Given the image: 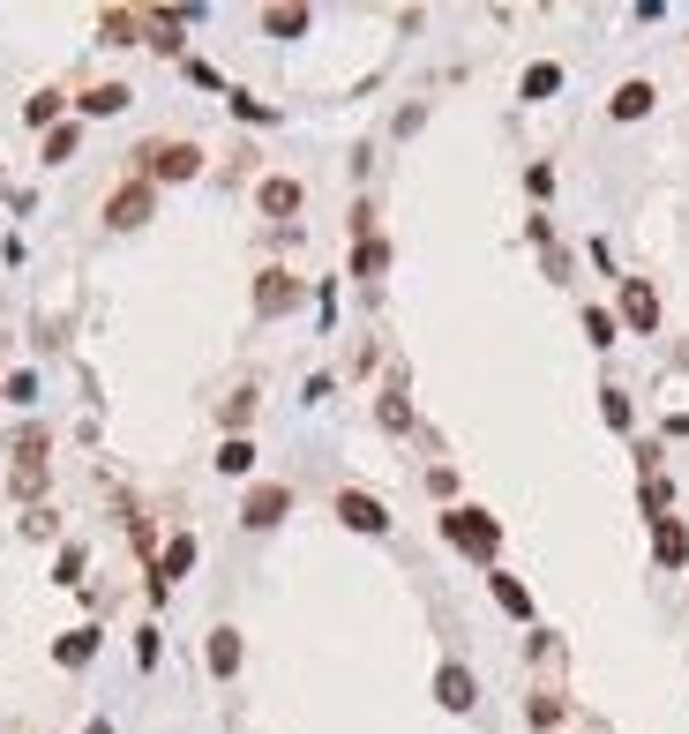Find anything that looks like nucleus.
Here are the masks:
<instances>
[{"mask_svg":"<svg viewBox=\"0 0 689 734\" xmlns=\"http://www.w3.org/2000/svg\"><path fill=\"white\" fill-rule=\"evenodd\" d=\"M375 420H383L389 434H413V397H405V389H383V405H375Z\"/></svg>","mask_w":689,"mask_h":734,"instance_id":"nucleus-24","label":"nucleus"},{"mask_svg":"<svg viewBox=\"0 0 689 734\" xmlns=\"http://www.w3.org/2000/svg\"><path fill=\"white\" fill-rule=\"evenodd\" d=\"M524 720H532L540 734H555L562 720H569V697H562V690H532V697H524Z\"/></svg>","mask_w":689,"mask_h":734,"instance_id":"nucleus-16","label":"nucleus"},{"mask_svg":"<svg viewBox=\"0 0 689 734\" xmlns=\"http://www.w3.org/2000/svg\"><path fill=\"white\" fill-rule=\"evenodd\" d=\"M389 270V240L375 233H352V278H383Z\"/></svg>","mask_w":689,"mask_h":734,"instance_id":"nucleus-17","label":"nucleus"},{"mask_svg":"<svg viewBox=\"0 0 689 734\" xmlns=\"http://www.w3.org/2000/svg\"><path fill=\"white\" fill-rule=\"evenodd\" d=\"M293 307H301V278L270 262V270L256 278V315H293Z\"/></svg>","mask_w":689,"mask_h":734,"instance_id":"nucleus-8","label":"nucleus"},{"mask_svg":"<svg viewBox=\"0 0 689 734\" xmlns=\"http://www.w3.org/2000/svg\"><path fill=\"white\" fill-rule=\"evenodd\" d=\"M301 203H307V188L293 173H262L256 180V211L262 217H278V225H285V217H301Z\"/></svg>","mask_w":689,"mask_h":734,"instance_id":"nucleus-7","label":"nucleus"},{"mask_svg":"<svg viewBox=\"0 0 689 734\" xmlns=\"http://www.w3.org/2000/svg\"><path fill=\"white\" fill-rule=\"evenodd\" d=\"M562 90V68L555 60H532V68H524V83H517V98H532V105H540V98H555Z\"/></svg>","mask_w":689,"mask_h":734,"instance_id":"nucleus-22","label":"nucleus"},{"mask_svg":"<svg viewBox=\"0 0 689 734\" xmlns=\"http://www.w3.org/2000/svg\"><path fill=\"white\" fill-rule=\"evenodd\" d=\"M15 458H45V428H23V434H15Z\"/></svg>","mask_w":689,"mask_h":734,"instance_id":"nucleus-33","label":"nucleus"},{"mask_svg":"<svg viewBox=\"0 0 689 734\" xmlns=\"http://www.w3.org/2000/svg\"><path fill=\"white\" fill-rule=\"evenodd\" d=\"M614 330H622V323H614L607 307H585V338H592V346H614Z\"/></svg>","mask_w":689,"mask_h":734,"instance_id":"nucleus-28","label":"nucleus"},{"mask_svg":"<svg viewBox=\"0 0 689 734\" xmlns=\"http://www.w3.org/2000/svg\"><path fill=\"white\" fill-rule=\"evenodd\" d=\"M285 510H293V487H285V479H262V487H248V495H240V524H248V532L285 524Z\"/></svg>","mask_w":689,"mask_h":734,"instance_id":"nucleus-5","label":"nucleus"},{"mask_svg":"<svg viewBox=\"0 0 689 734\" xmlns=\"http://www.w3.org/2000/svg\"><path fill=\"white\" fill-rule=\"evenodd\" d=\"M307 23H315L307 8H262V31L270 38H307Z\"/></svg>","mask_w":689,"mask_h":734,"instance_id":"nucleus-23","label":"nucleus"},{"mask_svg":"<svg viewBox=\"0 0 689 734\" xmlns=\"http://www.w3.org/2000/svg\"><path fill=\"white\" fill-rule=\"evenodd\" d=\"M487 592H495V607H502V614H510V622H532V592H524V585H517L510 569H495V577H487Z\"/></svg>","mask_w":689,"mask_h":734,"instance_id":"nucleus-15","label":"nucleus"},{"mask_svg":"<svg viewBox=\"0 0 689 734\" xmlns=\"http://www.w3.org/2000/svg\"><path fill=\"white\" fill-rule=\"evenodd\" d=\"M98 637H105V630H68V637H60V645H53V659H60V667H90V659H98Z\"/></svg>","mask_w":689,"mask_h":734,"instance_id":"nucleus-19","label":"nucleus"},{"mask_svg":"<svg viewBox=\"0 0 689 734\" xmlns=\"http://www.w3.org/2000/svg\"><path fill=\"white\" fill-rule=\"evenodd\" d=\"M652 105H659V90H652L645 76H630V83H622L614 98H607V113H614V121H645Z\"/></svg>","mask_w":689,"mask_h":734,"instance_id":"nucleus-13","label":"nucleus"},{"mask_svg":"<svg viewBox=\"0 0 689 734\" xmlns=\"http://www.w3.org/2000/svg\"><path fill=\"white\" fill-rule=\"evenodd\" d=\"M195 173H203V143H188V135H158L135 150V180H150V188H180Z\"/></svg>","mask_w":689,"mask_h":734,"instance_id":"nucleus-1","label":"nucleus"},{"mask_svg":"<svg viewBox=\"0 0 689 734\" xmlns=\"http://www.w3.org/2000/svg\"><path fill=\"white\" fill-rule=\"evenodd\" d=\"M434 697H442V712H473V704H479V682H473V667L442 659V667H434Z\"/></svg>","mask_w":689,"mask_h":734,"instance_id":"nucleus-9","label":"nucleus"},{"mask_svg":"<svg viewBox=\"0 0 689 734\" xmlns=\"http://www.w3.org/2000/svg\"><path fill=\"white\" fill-rule=\"evenodd\" d=\"M128 98H135L128 83H90V90H83V121H105V113H121Z\"/></svg>","mask_w":689,"mask_h":734,"instance_id":"nucleus-21","label":"nucleus"},{"mask_svg":"<svg viewBox=\"0 0 689 734\" xmlns=\"http://www.w3.org/2000/svg\"><path fill=\"white\" fill-rule=\"evenodd\" d=\"M614 301H622V323H630L637 338L659 330V285H652V278H622V293H614Z\"/></svg>","mask_w":689,"mask_h":734,"instance_id":"nucleus-6","label":"nucleus"},{"mask_svg":"<svg viewBox=\"0 0 689 734\" xmlns=\"http://www.w3.org/2000/svg\"><path fill=\"white\" fill-rule=\"evenodd\" d=\"M248 420H256V383H240L225 405H217V428L225 434H248Z\"/></svg>","mask_w":689,"mask_h":734,"instance_id":"nucleus-20","label":"nucleus"},{"mask_svg":"<svg viewBox=\"0 0 689 734\" xmlns=\"http://www.w3.org/2000/svg\"><path fill=\"white\" fill-rule=\"evenodd\" d=\"M217 473L248 479V473H256V442H248V434H225V442H217Z\"/></svg>","mask_w":689,"mask_h":734,"instance_id":"nucleus-18","label":"nucleus"},{"mask_svg":"<svg viewBox=\"0 0 689 734\" xmlns=\"http://www.w3.org/2000/svg\"><path fill=\"white\" fill-rule=\"evenodd\" d=\"M158 652H166L158 645V630H135V667H158Z\"/></svg>","mask_w":689,"mask_h":734,"instance_id":"nucleus-32","label":"nucleus"},{"mask_svg":"<svg viewBox=\"0 0 689 734\" xmlns=\"http://www.w3.org/2000/svg\"><path fill=\"white\" fill-rule=\"evenodd\" d=\"M150 211H158V188H150V180H121V188L105 195V225H113V233L150 225Z\"/></svg>","mask_w":689,"mask_h":734,"instance_id":"nucleus-3","label":"nucleus"},{"mask_svg":"<svg viewBox=\"0 0 689 734\" xmlns=\"http://www.w3.org/2000/svg\"><path fill=\"white\" fill-rule=\"evenodd\" d=\"M240 659H248L240 630H233V622H217V630H211V675H217V682H233V675H240Z\"/></svg>","mask_w":689,"mask_h":734,"instance_id":"nucleus-12","label":"nucleus"},{"mask_svg":"<svg viewBox=\"0 0 689 734\" xmlns=\"http://www.w3.org/2000/svg\"><path fill=\"white\" fill-rule=\"evenodd\" d=\"M442 540H450L458 555H473V562L502 555V524L487 518V510H473V502H450V510H442Z\"/></svg>","mask_w":689,"mask_h":734,"instance_id":"nucleus-2","label":"nucleus"},{"mask_svg":"<svg viewBox=\"0 0 689 734\" xmlns=\"http://www.w3.org/2000/svg\"><path fill=\"white\" fill-rule=\"evenodd\" d=\"M23 121H31V128H60V90H38V98L23 105Z\"/></svg>","mask_w":689,"mask_h":734,"instance_id":"nucleus-26","label":"nucleus"},{"mask_svg":"<svg viewBox=\"0 0 689 734\" xmlns=\"http://www.w3.org/2000/svg\"><path fill=\"white\" fill-rule=\"evenodd\" d=\"M600 413H607V428H630V397H622L614 383L600 389Z\"/></svg>","mask_w":689,"mask_h":734,"instance_id":"nucleus-29","label":"nucleus"},{"mask_svg":"<svg viewBox=\"0 0 689 734\" xmlns=\"http://www.w3.org/2000/svg\"><path fill=\"white\" fill-rule=\"evenodd\" d=\"M338 524L344 532H368V540H383L389 532V510H383V495H368V487H338Z\"/></svg>","mask_w":689,"mask_h":734,"instance_id":"nucleus-4","label":"nucleus"},{"mask_svg":"<svg viewBox=\"0 0 689 734\" xmlns=\"http://www.w3.org/2000/svg\"><path fill=\"white\" fill-rule=\"evenodd\" d=\"M53 577H60V585H83V547H60V562H53Z\"/></svg>","mask_w":689,"mask_h":734,"instance_id":"nucleus-30","label":"nucleus"},{"mask_svg":"<svg viewBox=\"0 0 689 734\" xmlns=\"http://www.w3.org/2000/svg\"><path fill=\"white\" fill-rule=\"evenodd\" d=\"M652 562L659 569H689V524L682 518H652Z\"/></svg>","mask_w":689,"mask_h":734,"instance_id":"nucleus-10","label":"nucleus"},{"mask_svg":"<svg viewBox=\"0 0 689 734\" xmlns=\"http://www.w3.org/2000/svg\"><path fill=\"white\" fill-rule=\"evenodd\" d=\"M76 143H83V128H76V121L45 128V166H68V158H76Z\"/></svg>","mask_w":689,"mask_h":734,"instance_id":"nucleus-25","label":"nucleus"},{"mask_svg":"<svg viewBox=\"0 0 689 734\" xmlns=\"http://www.w3.org/2000/svg\"><path fill=\"white\" fill-rule=\"evenodd\" d=\"M188 569H195V532H172L166 555H158V577H150V592L166 600V585H172V577H188Z\"/></svg>","mask_w":689,"mask_h":734,"instance_id":"nucleus-11","label":"nucleus"},{"mask_svg":"<svg viewBox=\"0 0 689 734\" xmlns=\"http://www.w3.org/2000/svg\"><path fill=\"white\" fill-rule=\"evenodd\" d=\"M90 734H113V727H105V720H98V727H90Z\"/></svg>","mask_w":689,"mask_h":734,"instance_id":"nucleus-34","label":"nucleus"},{"mask_svg":"<svg viewBox=\"0 0 689 734\" xmlns=\"http://www.w3.org/2000/svg\"><path fill=\"white\" fill-rule=\"evenodd\" d=\"M8 487H15V495H38V487H45V458H15Z\"/></svg>","mask_w":689,"mask_h":734,"instance_id":"nucleus-27","label":"nucleus"},{"mask_svg":"<svg viewBox=\"0 0 689 734\" xmlns=\"http://www.w3.org/2000/svg\"><path fill=\"white\" fill-rule=\"evenodd\" d=\"M98 38L105 45H143V8H105V15H98Z\"/></svg>","mask_w":689,"mask_h":734,"instance_id":"nucleus-14","label":"nucleus"},{"mask_svg":"<svg viewBox=\"0 0 689 734\" xmlns=\"http://www.w3.org/2000/svg\"><path fill=\"white\" fill-rule=\"evenodd\" d=\"M667 502H675V487L652 473V479H645V510H652V518H667Z\"/></svg>","mask_w":689,"mask_h":734,"instance_id":"nucleus-31","label":"nucleus"}]
</instances>
